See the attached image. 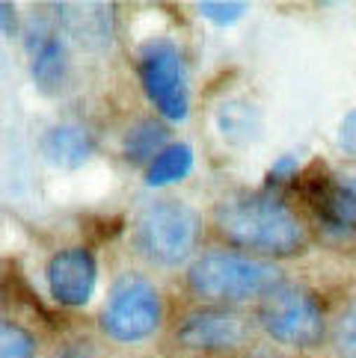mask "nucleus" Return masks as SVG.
Instances as JSON below:
<instances>
[{
    "mask_svg": "<svg viewBox=\"0 0 356 358\" xmlns=\"http://www.w3.org/2000/svg\"><path fill=\"white\" fill-rule=\"evenodd\" d=\"M214 225L228 246L247 255L291 258L306 249V228L282 199L271 193L228 196L214 208Z\"/></svg>",
    "mask_w": 356,
    "mask_h": 358,
    "instance_id": "1",
    "label": "nucleus"
},
{
    "mask_svg": "<svg viewBox=\"0 0 356 358\" xmlns=\"http://www.w3.org/2000/svg\"><path fill=\"white\" fill-rule=\"evenodd\" d=\"M282 273L271 261L240 252H208L187 270V285L202 299L211 302H249L264 299L282 285Z\"/></svg>",
    "mask_w": 356,
    "mask_h": 358,
    "instance_id": "2",
    "label": "nucleus"
},
{
    "mask_svg": "<svg viewBox=\"0 0 356 358\" xmlns=\"http://www.w3.org/2000/svg\"><path fill=\"white\" fill-rule=\"evenodd\" d=\"M202 220L190 204L178 199L151 201L134 222V246L149 264L178 266L199 246Z\"/></svg>",
    "mask_w": 356,
    "mask_h": 358,
    "instance_id": "3",
    "label": "nucleus"
},
{
    "mask_svg": "<svg viewBox=\"0 0 356 358\" xmlns=\"http://www.w3.org/2000/svg\"><path fill=\"white\" fill-rule=\"evenodd\" d=\"M259 323L276 343L294 350H312L327 335V314L309 287L282 281L259 305Z\"/></svg>",
    "mask_w": 356,
    "mask_h": 358,
    "instance_id": "4",
    "label": "nucleus"
},
{
    "mask_svg": "<svg viewBox=\"0 0 356 358\" xmlns=\"http://www.w3.org/2000/svg\"><path fill=\"white\" fill-rule=\"evenodd\" d=\"M163 299L149 278L125 273L113 281L107 302L101 308V329L116 343H139L160 329Z\"/></svg>",
    "mask_w": 356,
    "mask_h": 358,
    "instance_id": "5",
    "label": "nucleus"
},
{
    "mask_svg": "<svg viewBox=\"0 0 356 358\" xmlns=\"http://www.w3.org/2000/svg\"><path fill=\"white\" fill-rule=\"evenodd\" d=\"M137 74L143 92L167 122H184L190 116V83L182 50L167 39H151L139 48Z\"/></svg>",
    "mask_w": 356,
    "mask_h": 358,
    "instance_id": "6",
    "label": "nucleus"
},
{
    "mask_svg": "<svg viewBox=\"0 0 356 358\" xmlns=\"http://www.w3.org/2000/svg\"><path fill=\"white\" fill-rule=\"evenodd\" d=\"M175 341L190 352H205V355H228L247 347L249 329L247 320L226 311V308H205L187 314L175 329Z\"/></svg>",
    "mask_w": 356,
    "mask_h": 358,
    "instance_id": "7",
    "label": "nucleus"
},
{
    "mask_svg": "<svg viewBox=\"0 0 356 358\" xmlns=\"http://www.w3.org/2000/svg\"><path fill=\"white\" fill-rule=\"evenodd\" d=\"M48 290L66 308H83L93 299L98 285V264L95 255L83 246H69L50 255L45 266Z\"/></svg>",
    "mask_w": 356,
    "mask_h": 358,
    "instance_id": "8",
    "label": "nucleus"
},
{
    "mask_svg": "<svg viewBox=\"0 0 356 358\" xmlns=\"http://www.w3.org/2000/svg\"><path fill=\"white\" fill-rule=\"evenodd\" d=\"M306 201L329 231L350 234L356 231V181L353 178H336L327 169H315L306 178Z\"/></svg>",
    "mask_w": 356,
    "mask_h": 358,
    "instance_id": "9",
    "label": "nucleus"
},
{
    "mask_svg": "<svg viewBox=\"0 0 356 358\" xmlns=\"http://www.w3.org/2000/svg\"><path fill=\"white\" fill-rule=\"evenodd\" d=\"M27 50H30V74H33V83L39 86V92L60 95L71 74L66 42L57 36V30L39 27V30H30Z\"/></svg>",
    "mask_w": 356,
    "mask_h": 358,
    "instance_id": "10",
    "label": "nucleus"
},
{
    "mask_svg": "<svg viewBox=\"0 0 356 358\" xmlns=\"http://www.w3.org/2000/svg\"><path fill=\"white\" fill-rule=\"evenodd\" d=\"M60 30L86 50H104L113 39V6L104 3H62L57 6Z\"/></svg>",
    "mask_w": 356,
    "mask_h": 358,
    "instance_id": "11",
    "label": "nucleus"
},
{
    "mask_svg": "<svg viewBox=\"0 0 356 358\" xmlns=\"http://www.w3.org/2000/svg\"><path fill=\"white\" fill-rule=\"evenodd\" d=\"M39 148H42V157L54 169L74 172L86 166L89 157L95 155V136L81 122H60V124H50L42 134Z\"/></svg>",
    "mask_w": 356,
    "mask_h": 358,
    "instance_id": "12",
    "label": "nucleus"
},
{
    "mask_svg": "<svg viewBox=\"0 0 356 358\" xmlns=\"http://www.w3.org/2000/svg\"><path fill=\"white\" fill-rule=\"evenodd\" d=\"M214 124L228 145H249L264 131V113L249 98H226L214 110Z\"/></svg>",
    "mask_w": 356,
    "mask_h": 358,
    "instance_id": "13",
    "label": "nucleus"
},
{
    "mask_svg": "<svg viewBox=\"0 0 356 358\" xmlns=\"http://www.w3.org/2000/svg\"><path fill=\"white\" fill-rule=\"evenodd\" d=\"M167 145H172L167 127H163L160 122H155V119H139L134 127H128V134H125L122 151H125V160L128 163L146 166L149 169Z\"/></svg>",
    "mask_w": 356,
    "mask_h": 358,
    "instance_id": "14",
    "label": "nucleus"
},
{
    "mask_svg": "<svg viewBox=\"0 0 356 358\" xmlns=\"http://www.w3.org/2000/svg\"><path fill=\"white\" fill-rule=\"evenodd\" d=\"M193 172V148L187 143H172L155 157V163L146 169V184L149 187H170L178 184Z\"/></svg>",
    "mask_w": 356,
    "mask_h": 358,
    "instance_id": "15",
    "label": "nucleus"
},
{
    "mask_svg": "<svg viewBox=\"0 0 356 358\" xmlns=\"http://www.w3.org/2000/svg\"><path fill=\"white\" fill-rule=\"evenodd\" d=\"M0 358H36V341L18 323L0 320Z\"/></svg>",
    "mask_w": 356,
    "mask_h": 358,
    "instance_id": "16",
    "label": "nucleus"
},
{
    "mask_svg": "<svg viewBox=\"0 0 356 358\" xmlns=\"http://www.w3.org/2000/svg\"><path fill=\"white\" fill-rule=\"evenodd\" d=\"M333 350L338 358H356V299L348 302L333 323Z\"/></svg>",
    "mask_w": 356,
    "mask_h": 358,
    "instance_id": "17",
    "label": "nucleus"
},
{
    "mask_svg": "<svg viewBox=\"0 0 356 358\" xmlns=\"http://www.w3.org/2000/svg\"><path fill=\"white\" fill-rule=\"evenodd\" d=\"M196 9L202 18H208L217 27H232L235 21H240L249 12V3H244V0H205Z\"/></svg>",
    "mask_w": 356,
    "mask_h": 358,
    "instance_id": "18",
    "label": "nucleus"
},
{
    "mask_svg": "<svg viewBox=\"0 0 356 358\" xmlns=\"http://www.w3.org/2000/svg\"><path fill=\"white\" fill-rule=\"evenodd\" d=\"M300 178V160L294 155H282L276 157L273 166H271V184H288V181H297Z\"/></svg>",
    "mask_w": 356,
    "mask_h": 358,
    "instance_id": "19",
    "label": "nucleus"
},
{
    "mask_svg": "<svg viewBox=\"0 0 356 358\" xmlns=\"http://www.w3.org/2000/svg\"><path fill=\"white\" fill-rule=\"evenodd\" d=\"M338 148L345 151L348 157H356V107L338 124Z\"/></svg>",
    "mask_w": 356,
    "mask_h": 358,
    "instance_id": "20",
    "label": "nucleus"
},
{
    "mask_svg": "<svg viewBox=\"0 0 356 358\" xmlns=\"http://www.w3.org/2000/svg\"><path fill=\"white\" fill-rule=\"evenodd\" d=\"M54 358H95V352H93V347L89 343H83V341H78V343H66Z\"/></svg>",
    "mask_w": 356,
    "mask_h": 358,
    "instance_id": "21",
    "label": "nucleus"
},
{
    "mask_svg": "<svg viewBox=\"0 0 356 358\" xmlns=\"http://www.w3.org/2000/svg\"><path fill=\"white\" fill-rule=\"evenodd\" d=\"M12 27H15V12L9 3H0V33H12Z\"/></svg>",
    "mask_w": 356,
    "mask_h": 358,
    "instance_id": "22",
    "label": "nucleus"
}]
</instances>
